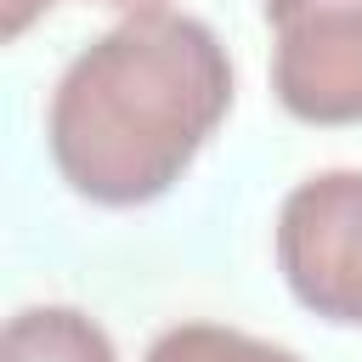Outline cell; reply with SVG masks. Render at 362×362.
Listing matches in <instances>:
<instances>
[{
  "label": "cell",
  "mask_w": 362,
  "mask_h": 362,
  "mask_svg": "<svg viewBox=\"0 0 362 362\" xmlns=\"http://www.w3.org/2000/svg\"><path fill=\"white\" fill-rule=\"evenodd\" d=\"M0 362H119V351L79 305H23L6 322Z\"/></svg>",
  "instance_id": "cell-4"
},
{
  "label": "cell",
  "mask_w": 362,
  "mask_h": 362,
  "mask_svg": "<svg viewBox=\"0 0 362 362\" xmlns=\"http://www.w3.org/2000/svg\"><path fill=\"white\" fill-rule=\"evenodd\" d=\"M57 0H0V34L6 40H23L34 28V17H45ZM96 6H124V11H147V6H164V0H96Z\"/></svg>",
  "instance_id": "cell-6"
},
{
  "label": "cell",
  "mask_w": 362,
  "mask_h": 362,
  "mask_svg": "<svg viewBox=\"0 0 362 362\" xmlns=\"http://www.w3.org/2000/svg\"><path fill=\"white\" fill-rule=\"evenodd\" d=\"M272 90L300 124H362V0L266 6Z\"/></svg>",
  "instance_id": "cell-3"
},
{
  "label": "cell",
  "mask_w": 362,
  "mask_h": 362,
  "mask_svg": "<svg viewBox=\"0 0 362 362\" xmlns=\"http://www.w3.org/2000/svg\"><path fill=\"white\" fill-rule=\"evenodd\" d=\"M277 272L322 322L362 328V170H317L277 209Z\"/></svg>",
  "instance_id": "cell-2"
},
{
  "label": "cell",
  "mask_w": 362,
  "mask_h": 362,
  "mask_svg": "<svg viewBox=\"0 0 362 362\" xmlns=\"http://www.w3.org/2000/svg\"><path fill=\"white\" fill-rule=\"evenodd\" d=\"M266 6H288V0H266Z\"/></svg>",
  "instance_id": "cell-7"
},
{
  "label": "cell",
  "mask_w": 362,
  "mask_h": 362,
  "mask_svg": "<svg viewBox=\"0 0 362 362\" xmlns=\"http://www.w3.org/2000/svg\"><path fill=\"white\" fill-rule=\"evenodd\" d=\"M232 107V57L209 23L147 6L85 45L45 107L57 175L107 209L164 198Z\"/></svg>",
  "instance_id": "cell-1"
},
{
  "label": "cell",
  "mask_w": 362,
  "mask_h": 362,
  "mask_svg": "<svg viewBox=\"0 0 362 362\" xmlns=\"http://www.w3.org/2000/svg\"><path fill=\"white\" fill-rule=\"evenodd\" d=\"M141 362H300V356L226 322H175L147 345Z\"/></svg>",
  "instance_id": "cell-5"
}]
</instances>
